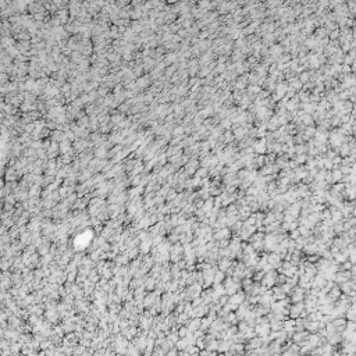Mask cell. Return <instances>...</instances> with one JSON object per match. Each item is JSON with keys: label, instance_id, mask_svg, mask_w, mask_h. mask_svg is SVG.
<instances>
[{"label": "cell", "instance_id": "cell-1", "mask_svg": "<svg viewBox=\"0 0 356 356\" xmlns=\"http://www.w3.org/2000/svg\"><path fill=\"white\" fill-rule=\"evenodd\" d=\"M238 288H239V284L237 281L232 280V278H228V280L225 281V291H227L228 294H235Z\"/></svg>", "mask_w": 356, "mask_h": 356}, {"label": "cell", "instance_id": "cell-2", "mask_svg": "<svg viewBox=\"0 0 356 356\" xmlns=\"http://www.w3.org/2000/svg\"><path fill=\"white\" fill-rule=\"evenodd\" d=\"M182 252H184V249L180 246V244H175V245H174L173 248H171V256H173L171 259H173L174 262H177L178 259L181 257V255H182Z\"/></svg>", "mask_w": 356, "mask_h": 356}, {"label": "cell", "instance_id": "cell-3", "mask_svg": "<svg viewBox=\"0 0 356 356\" xmlns=\"http://www.w3.org/2000/svg\"><path fill=\"white\" fill-rule=\"evenodd\" d=\"M274 283H276V276H274L273 273H267L266 276H264V280H263V285H266V287H270V285H273Z\"/></svg>", "mask_w": 356, "mask_h": 356}, {"label": "cell", "instance_id": "cell-4", "mask_svg": "<svg viewBox=\"0 0 356 356\" xmlns=\"http://www.w3.org/2000/svg\"><path fill=\"white\" fill-rule=\"evenodd\" d=\"M267 262L271 264V266L278 267V266H280V256H278V255H270L268 259H267Z\"/></svg>", "mask_w": 356, "mask_h": 356}, {"label": "cell", "instance_id": "cell-5", "mask_svg": "<svg viewBox=\"0 0 356 356\" xmlns=\"http://www.w3.org/2000/svg\"><path fill=\"white\" fill-rule=\"evenodd\" d=\"M116 346H117V351L118 352H124L125 351V346H127V341L122 338H118L117 342H116Z\"/></svg>", "mask_w": 356, "mask_h": 356}, {"label": "cell", "instance_id": "cell-6", "mask_svg": "<svg viewBox=\"0 0 356 356\" xmlns=\"http://www.w3.org/2000/svg\"><path fill=\"white\" fill-rule=\"evenodd\" d=\"M242 299H244V295L242 294H238V295H234L229 299V302H231V305H234V306H237V305H239V303L242 302Z\"/></svg>", "mask_w": 356, "mask_h": 356}, {"label": "cell", "instance_id": "cell-7", "mask_svg": "<svg viewBox=\"0 0 356 356\" xmlns=\"http://www.w3.org/2000/svg\"><path fill=\"white\" fill-rule=\"evenodd\" d=\"M149 248H150V241L146 238L145 241H142V244H141V249H142V252H148L149 251Z\"/></svg>", "mask_w": 356, "mask_h": 356}, {"label": "cell", "instance_id": "cell-8", "mask_svg": "<svg viewBox=\"0 0 356 356\" xmlns=\"http://www.w3.org/2000/svg\"><path fill=\"white\" fill-rule=\"evenodd\" d=\"M198 327H200V320H193V321L188 326V328H189V331H193V330H196Z\"/></svg>", "mask_w": 356, "mask_h": 356}, {"label": "cell", "instance_id": "cell-9", "mask_svg": "<svg viewBox=\"0 0 356 356\" xmlns=\"http://www.w3.org/2000/svg\"><path fill=\"white\" fill-rule=\"evenodd\" d=\"M227 235H228V231H227V229H220V231L217 232V235H216V238H218V239H220V238H225Z\"/></svg>", "mask_w": 356, "mask_h": 356}, {"label": "cell", "instance_id": "cell-10", "mask_svg": "<svg viewBox=\"0 0 356 356\" xmlns=\"http://www.w3.org/2000/svg\"><path fill=\"white\" fill-rule=\"evenodd\" d=\"M229 264H231V263H229V260H227V259H224V260H223L221 263H220V268H221V270H225V268H228Z\"/></svg>", "mask_w": 356, "mask_h": 356}, {"label": "cell", "instance_id": "cell-11", "mask_svg": "<svg viewBox=\"0 0 356 356\" xmlns=\"http://www.w3.org/2000/svg\"><path fill=\"white\" fill-rule=\"evenodd\" d=\"M141 326L143 327V328H148V327L150 326V319H148V317L145 319V317H143V319H142V324Z\"/></svg>", "mask_w": 356, "mask_h": 356}, {"label": "cell", "instance_id": "cell-12", "mask_svg": "<svg viewBox=\"0 0 356 356\" xmlns=\"http://www.w3.org/2000/svg\"><path fill=\"white\" fill-rule=\"evenodd\" d=\"M294 299H295V300H300V299H302V291L298 289L296 294H295V296H294Z\"/></svg>", "mask_w": 356, "mask_h": 356}, {"label": "cell", "instance_id": "cell-13", "mask_svg": "<svg viewBox=\"0 0 356 356\" xmlns=\"http://www.w3.org/2000/svg\"><path fill=\"white\" fill-rule=\"evenodd\" d=\"M274 296L276 298H284V292L283 291H278V288H277V289L274 291Z\"/></svg>", "mask_w": 356, "mask_h": 356}, {"label": "cell", "instance_id": "cell-14", "mask_svg": "<svg viewBox=\"0 0 356 356\" xmlns=\"http://www.w3.org/2000/svg\"><path fill=\"white\" fill-rule=\"evenodd\" d=\"M214 278H216V283H220V281H223V278H224V274H223V273H218Z\"/></svg>", "mask_w": 356, "mask_h": 356}]
</instances>
